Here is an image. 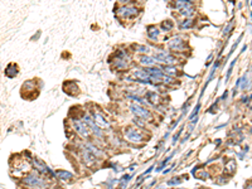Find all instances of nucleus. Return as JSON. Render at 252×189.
Here are the masks:
<instances>
[{
  "instance_id": "16",
  "label": "nucleus",
  "mask_w": 252,
  "mask_h": 189,
  "mask_svg": "<svg viewBox=\"0 0 252 189\" xmlns=\"http://www.w3.org/2000/svg\"><path fill=\"white\" fill-rule=\"evenodd\" d=\"M148 99H149V101H150L153 105H157L158 101H159L158 94H157V93H153V92H149V93H148Z\"/></svg>"
},
{
  "instance_id": "15",
  "label": "nucleus",
  "mask_w": 252,
  "mask_h": 189,
  "mask_svg": "<svg viewBox=\"0 0 252 189\" xmlns=\"http://www.w3.org/2000/svg\"><path fill=\"white\" fill-rule=\"evenodd\" d=\"M164 71H165L166 76H177V73H178V69L175 66H166V67H164Z\"/></svg>"
},
{
  "instance_id": "2",
  "label": "nucleus",
  "mask_w": 252,
  "mask_h": 189,
  "mask_svg": "<svg viewBox=\"0 0 252 189\" xmlns=\"http://www.w3.org/2000/svg\"><path fill=\"white\" fill-rule=\"evenodd\" d=\"M154 58L155 61H159V62H163V63H166L168 66H173L174 63L177 62V58L174 57L173 54H166V53H158V54H155L154 55Z\"/></svg>"
},
{
  "instance_id": "12",
  "label": "nucleus",
  "mask_w": 252,
  "mask_h": 189,
  "mask_svg": "<svg viewBox=\"0 0 252 189\" xmlns=\"http://www.w3.org/2000/svg\"><path fill=\"white\" fill-rule=\"evenodd\" d=\"M85 147L90 151V153H91L92 155H95V156H102V153H101V151H100L97 147H96V146H93L92 144H86Z\"/></svg>"
},
{
  "instance_id": "9",
  "label": "nucleus",
  "mask_w": 252,
  "mask_h": 189,
  "mask_svg": "<svg viewBox=\"0 0 252 189\" xmlns=\"http://www.w3.org/2000/svg\"><path fill=\"white\" fill-rule=\"evenodd\" d=\"M93 120L96 121V125L97 126H102V127H108V124L105 119V116L102 115V113L100 112H93V115H92Z\"/></svg>"
},
{
  "instance_id": "7",
  "label": "nucleus",
  "mask_w": 252,
  "mask_h": 189,
  "mask_svg": "<svg viewBox=\"0 0 252 189\" xmlns=\"http://www.w3.org/2000/svg\"><path fill=\"white\" fill-rule=\"evenodd\" d=\"M83 121H85V124H87V126L93 131V134H96V136L97 138H102V131L100 130V127L96 125L95 122H93V120L91 119V117H88V116H85L83 117Z\"/></svg>"
},
{
  "instance_id": "6",
  "label": "nucleus",
  "mask_w": 252,
  "mask_h": 189,
  "mask_svg": "<svg viewBox=\"0 0 252 189\" xmlns=\"http://www.w3.org/2000/svg\"><path fill=\"white\" fill-rule=\"evenodd\" d=\"M117 14L124 16V18H131V16H135V15H138V9L135 8V7H121L119 10H117Z\"/></svg>"
},
{
  "instance_id": "1",
  "label": "nucleus",
  "mask_w": 252,
  "mask_h": 189,
  "mask_svg": "<svg viewBox=\"0 0 252 189\" xmlns=\"http://www.w3.org/2000/svg\"><path fill=\"white\" fill-rule=\"evenodd\" d=\"M125 138H126L127 140L132 141V143H140V141H143V139H144V136L140 134L139 131L135 130L134 127H127V129L125 130Z\"/></svg>"
},
{
  "instance_id": "13",
  "label": "nucleus",
  "mask_w": 252,
  "mask_h": 189,
  "mask_svg": "<svg viewBox=\"0 0 252 189\" xmlns=\"http://www.w3.org/2000/svg\"><path fill=\"white\" fill-rule=\"evenodd\" d=\"M148 37L150 38V39H157L158 38V34H159V30L157 29V27H154V25H150L148 28Z\"/></svg>"
},
{
  "instance_id": "5",
  "label": "nucleus",
  "mask_w": 252,
  "mask_h": 189,
  "mask_svg": "<svg viewBox=\"0 0 252 189\" xmlns=\"http://www.w3.org/2000/svg\"><path fill=\"white\" fill-rule=\"evenodd\" d=\"M73 127L76 129V131L82 136V138H88L90 136V132L87 126L85 125V122L78 121V120H73Z\"/></svg>"
},
{
  "instance_id": "10",
  "label": "nucleus",
  "mask_w": 252,
  "mask_h": 189,
  "mask_svg": "<svg viewBox=\"0 0 252 189\" xmlns=\"http://www.w3.org/2000/svg\"><path fill=\"white\" fill-rule=\"evenodd\" d=\"M82 158H83V160H85L86 164H91V163H93V161L96 160V156L92 155L86 147L82 150Z\"/></svg>"
},
{
  "instance_id": "3",
  "label": "nucleus",
  "mask_w": 252,
  "mask_h": 189,
  "mask_svg": "<svg viewBox=\"0 0 252 189\" xmlns=\"http://www.w3.org/2000/svg\"><path fill=\"white\" fill-rule=\"evenodd\" d=\"M131 111L134 112V115H136L138 117H141L144 120H150L151 119L150 112L146 108L140 107L139 105H131Z\"/></svg>"
},
{
  "instance_id": "14",
  "label": "nucleus",
  "mask_w": 252,
  "mask_h": 189,
  "mask_svg": "<svg viewBox=\"0 0 252 189\" xmlns=\"http://www.w3.org/2000/svg\"><path fill=\"white\" fill-rule=\"evenodd\" d=\"M5 73L9 76V77H14V76H16V73H18L16 66H15L14 63H10V64L8 66V68L5 69Z\"/></svg>"
},
{
  "instance_id": "20",
  "label": "nucleus",
  "mask_w": 252,
  "mask_h": 189,
  "mask_svg": "<svg viewBox=\"0 0 252 189\" xmlns=\"http://www.w3.org/2000/svg\"><path fill=\"white\" fill-rule=\"evenodd\" d=\"M119 2H121V3H127V2H130V0H119Z\"/></svg>"
},
{
  "instance_id": "4",
  "label": "nucleus",
  "mask_w": 252,
  "mask_h": 189,
  "mask_svg": "<svg viewBox=\"0 0 252 189\" xmlns=\"http://www.w3.org/2000/svg\"><path fill=\"white\" fill-rule=\"evenodd\" d=\"M24 183L29 187H33V188H39V187L44 185L43 180L35 174H29L27 178H24Z\"/></svg>"
},
{
  "instance_id": "17",
  "label": "nucleus",
  "mask_w": 252,
  "mask_h": 189,
  "mask_svg": "<svg viewBox=\"0 0 252 189\" xmlns=\"http://www.w3.org/2000/svg\"><path fill=\"white\" fill-rule=\"evenodd\" d=\"M55 174L60 177V178H62V179H71V178H72V174H71V173H68V172H62V170H58Z\"/></svg>"
},
{
  "instance_id": "11",
  "label": "nucleus",
  "mask_w": 252,
  "mask_h": 189,
  "mask_svg": "<svg viewBox=\"0 0 252 189\" xmlns=\"http://www.w3.org/2000/svg\"><path fill=\"white\" fill-rule=\"evenodd\" d=\"M155 58L154 57H150V55H143L140 58V63L144 64V66H154L155 64Z\"/></svg>"
},
{
  "instance_id": "18",
  "label": "nucleus",
  "mask_w": 252,
  "mask_h": 189,
  "mask_svg": "<svg viewBox=\"0 0 252 189\" xmlns=\"http://www.w3.org/2000/svg\"><path fill=\"white\" fill-rule=\"evenodd\" d=\"M183 28H187V27H190V20H185L184 23H183V25H182Z\"/></svg>"
},
{
  "instance_id": "19",
  "label": "nucleus",
  "mask_w": 252,
  "mask_h": 189,
  "mask_svg": "<svg viewBox=\"0 0 252 189\" xmlns=\"http://www.w3.org/2000/svg\"><path fill=\"white\" fill-rule=\"evenodd\" d=\"M177 2H185V3H190V0H177Z\"/></svg>"
},
{
  "instance_id": "8",
  "label": "nucleus",
  "mask_w": 252,
  "mask_h": 189,
  "mask_svg": "<svg viewBox=\"0 0 252 189\" xmlns=\"http://www.w3.org/2000/svg\"><path fill=\"white\" fill-rule=\"evenodd\" d=\"M171 51H174V52H180V51H184L185 49V43L180 39V38H175V39H173L170 43H169V46H168Z\"/></svg>"
}]
</instances>
